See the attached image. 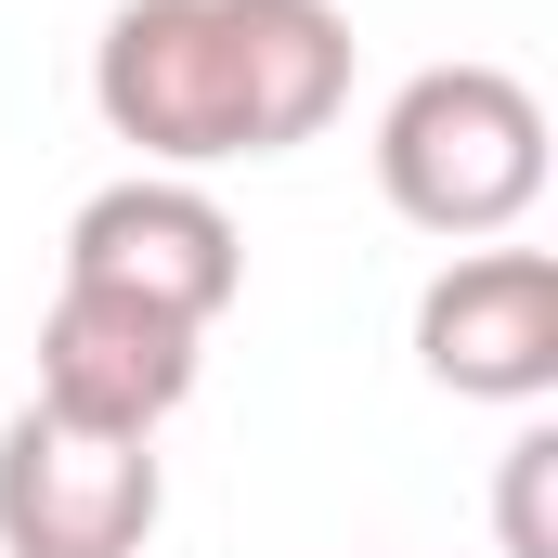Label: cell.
I'll return each instance as SVG.
<instances>
[{
    "instance_id": "6da1fadb",
    "label": "cell",
    "mask_w": 558,
    "mask_h": 558,
    "mask_svg": "<svg viewBox=\"0 0 558 558\" xmlns=\"http://www.w3.org/2000/svg\"><path fill=\"white\" fill-rule=\"evenodd\" d=\"M92 105L143 169L286 156L351 105V13L338 0H118L92 39Z\"/></svg>"
},
{
    "instance_id": "7a4b0ae2",
    "label": "cell",
    "mask_w": 558,
    "mask_h": 558,
    "mask_svg": "<svg viewBox=\"0 0 558 558\" xmlns=\"http://www.w3.org/2000/svg\"><path fill=\"white\" fill-rule=\"evenodd\" d=\"M377 195L441 234V247H494L533 221L546 195V105L507 65H416L377 118Z\"/></svg>"
},
{
    "instance_id": "3957f363",
    "label": "cell",
    "mask_w": 558,
    "mask_h": 558,
    "mask_svg": "<svg viewBox=\"0 0 558 558\" xmlns=\"http://www.w3.org/2000/svg\"><path fill=\"white\" fill-rule=\"evenodd\" d=\"M65 286L143 299V312H169V325L208 338V325L234 312V286H247V234H234V208H221L208 182L131 169V182H105V195L65 221Z\"/></svg>"
},
{
    "instance_id": "277c9868",
    "label": "cell",
    "mask_w": 558,
    "mask_h": 558,
    "mask_svg": "<svg viewBox=\"0 0 558 558\" xmlns=\"http://www.w3.org/2000/svg\"><path fill=\"white\" fill-rule=\"evenodd\" d=\"M156 520H169L156 441L65 428L39 403L0 428V558H143Z\"/></svg>"
},
{
    "instance_id": "5b68a950",
    "label": "cell",
    "mask_w": 558,
    "mask_h": 558,
    "mask_svg": "<svg viewBox=\"0 0 558 558\" xmlns=\"http://www.w3.org/2000/svg\"><path fill=\"white\" fill-rule=\"evenodd\" d=\"M195 364H208L195 325H169L143 299H105V286H52V312H39V416H65V428L156 441L195 403Z\"/></svg>"
},
{
    "instance_id": "8992f818",
    "label": "cell",
    "mask_w": 558,
    "mask_h": 558,
    "mask_svg": "<svg viewBox=\"0 0 558 558\" xmlns=\"http://www.w3.org/2000/svg\"><path fill=\"white\" fill-rule=\"evenodd\" d=\"M416 364L454 403H546L558 390V260L546 247H454L416 299Z\"/></svg>"
},
{
    "instance_id": "52a82bcc",
    "label": "cell",
    "mask_w": 558,
    "mask_h": 558,
    "mask_svg": "<svg viewBox=\"0 0 558 558\" xmlns=\"http://www.w3.org/2000/svg\"><path fill=\"white\" fill-rule=\"evenodd\" d=\"M494 533H507V558H558V428L546 416L520 428L507 468H494Z\"/></svg>"
}]
</instances>
